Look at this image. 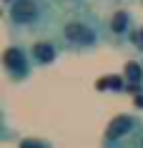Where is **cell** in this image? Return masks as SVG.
Here are the masks:
<instances>
[{
	"label": "cell",
	"mask_w": 143,
	"mask_h": 148,
	"mask_svg": "<svg viewBox=\"0 0 143 148\" xmlns=\"http://www.w3.org/2000/svg\"><path fill=\"white\" fill-rule=\"evenodd\" d=\"M63 10L55 0H13L3 8V25L10 43H25L55 35Z\"/></svg>",
	"instance_id": "6da1fadb"
},
{
	"label": "cell",
	"mask_w": 143,
	"mask_h": 148,
	"mask_svg": "<svg viewBox=\"0 0 143 148\" xmlns=\"http://www.w3.org/2000/svg\"><path fill=\"white\" fill-rule=\"evenodd\" d=\"M55 40L60 43L63 53L73 55H90L105 43V18L93 8H75L63 13L55 30Z\"/></svg>",
	"instance_id": "7a4b0ae2"
},
{
	"label": "cell",
	"mask_w": 143,
	"mask_h": 148,
	"mask_svg": "<svg viewBox=\"0 0 143 148\" xmlns=\"http://www.w3.org/2000/svg\"><path fill=\"white\" fill-rule=\"evenodd\" d=\"M101 148H143V116L120 113L111 118L101 138Z\"/></svg>",
	"instance_id": "3957f363"
},
{
	"label": "cell",
	"mask_w": 143,
	"mask_h": 148,
	"mask_svg": "<svg viewBox=\"0 0 143 148\" xmlns=\"http://www.w3.org/2000/svg\"><path fill=\"white\" fill-rule=\"evenodd\" d=\"M3 70L10 83H25L30 80L35 63L30 55V45L25 43H8L3 50Z\"/></svg>",
	"instance_id": "277c9868"
},
{
	"label": "cell",
	"mask_w": 143,
	"mask_h": 148,
	"mask_svg": "<svg viewBox=\"0 0 143 148\" xmlns=\"http://www.w3.org/2000/svg\"><path fill=\"white\" fill-rule=\"evenodd\" d=\"M135 28H138L135 15L128 8H113L105 15V43L113 50H123V48H128Z\"/></svg>",
	"instance_id": "5b68a950"
},
{
	"label": "cell",
	"mask_w": 143,
	"mask_h": 148,
	"mask_svg": "<svg viewBox=\"0 0 143 148\" xmlns=\"http://www.w3.org/2000/svg\"><path fill=\"white\" fill-rule=\"evenodd\" d=\"M30 55H33L35 68H50V65H55L60 60L63 48L55 40V35H48V38H38L30 43Z\"/></svg>",
	"instance_id": "8992f818"
},
{
	"label": "cell",
	"mask_w": 143,
	"mask_h": 148,
	"mask_svg": "<svg viewBox=\"0 0 143 148\" xmlns=\"http://www.w3.org/2000/svg\"><path fill=\"white\" fill-rule=\"evenodd\" d=\"M123 78H126V95H141L143 93V63L138 60V58H131V60H126V65H123Z\"/></svg>",
	"instance_id": "52a82bcc"
},
{
	"label": "cell",
	"mask_w": 143,
	"mask_h": 148,
	"mask_svg": "<svg viewBox=\"0 0 143 148\" xmlns=\"http://www.w3.org/2000/svg\"><path fill=\"white\" fill-rule=\"evenodd\" d=\"M126 78H123V73H111V75H105V78L95 80V90H101V93H111V95H126Z\"/></svg>",
	"instance_id": "ba28073f"
},
{
	"label": "cell",
	"mask_w": 143,
	"mask_h": 148,
	"mask_svg": "<svg viewBox=\"0 0 143 148\" xmlns=\"http://www.w3.org/2000/svg\"><path fill=\"white\" fill-rule=\"evenodd\" d=\"M18 148H55L50 138H43V136H23L18 140Z\"/></svg>",
	"instance_id": "9c48e42d"
},
{
	"label": "cell",
	"mask_w": 143,
	"mask_h": 148,
	"mask_svg": "<svg viewBox=\"0 0 143 148\" xmlns=\"http://www.w3.org/2000/svg\"><path fill=\"white\" fill-rule=\"evenodd\" d=\"M128 48H131L133 53L143 55V25H138V28H135V33L131 35V43H128Z\"/></svg>",
	"instance_id": "30bf717a"
},
{
	"label": "cell",
	"mask_w": 143,
	"mask_h": 148,
	"mask_svg": "<svg viewBox=\"0 0 143 148\" xmlns=\"http://www.w3.org/2000/svg\"><path fill=\"white\" fill-rule=\"evenodd\" d=\"M93 0H55V5L63 13H68V10H75V8H86V5H90Z\"/></svg>",
	"instance_id": "8fae6325"
},
{
	"label": "cell",
	"mask_w": 143,
	"mask_h": 148,
	"mask_svg": "<svg viewBox=\"0 0 143 148\" xmlns=\"http://www.w3.org/2000/svg\"><path fill=\"white\" fill-rule=\"evenodd\" d=\"M101 3H108V5H116V8H126V5H131L135 0H101Z\"/></svg>",
	"instance_id": "7c38bea8"
},
{
	"label": "cell",
	"mask_w": 143,
	"mask_h": 148,
	"mask_svg": "<svg viewBox=\"0 0 143 148\" xmlns=\"http://www.w3.org/2000/svg\"><path fill=\"white\" fill-rule=\"evenodd\" d=\"M133 108H135V113H143V93L133 95Z\"/></svg>",
	"instance_id": "4fadbf2b"
},
{
	"label": "cell",
	"mask_w": 143,
	"mask_h": 148,
	"mask_svg": "<svg viewBox=\"0 0 143 148\" xmlns=\"http://www.w3.org/2000/svg\"><path fill=\"white\" fill-rule=\"evenodd\" d=\"M10 3H13V0H3V5H10Z\"/></svg>",
	"instance_id": "5bb4252c"
},
{
	"label": "cell",
	"mask_w": 143,
	"mask_h": 148,
	"mask_svg": "<svg viewBox=\"0 0 143 148\" xmlns=\"http://www.w3.org/2000/svg\"><path fill=\"white\" fill-rule=\"evenodd\" d=\"M138 60H141V63H143V55H138Z\"/></svg>",
	"instance_id": "9a60e30c"
},
{
	"label": "cell",
	"mask_w": 143,
	"mask_h": 148,
	"mask_svg": "<svg viewBox=\"0 0 143 148\" xmlns=\"http://www.w3.org/2000/svg\"><path fill=\"white\" fill-rule=\"evenodd\" d=\"M135 3H141V5H143V0H135Z\"/></svg>",
	"instance_id": "2e32d148"
}]
</instances>
